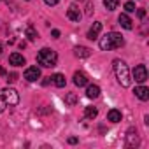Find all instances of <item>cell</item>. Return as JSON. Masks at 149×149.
I'll return each mask as SVG.
<instances>
[{"label": "cell", "instance_id": "cell-3", "mask_svg": "<svg viewBox=\"0 0 149 149\" xmlns=\"http://www.w3.org/2000/svg\"><path fill=\"white\" fill-rule=\"evenodd\" d=\"M112 68H114V74H116V79L121 86L128 88L132 84V79H130V72H128V67L123 60H114L112 61Z\"/></svg>", "mask_w": 149, "mask_h": 149}, {"label": "cell", "instance_id": "cell-13", "mask_svg": "<svg viewBox=\"0 0 149 149\" xmlns=\"http://www.w3.org/2000/svg\"><path fill=\"white\" fill-rule=\"evenodd\" d=\"M135 97H137L139 100L146 102V100H149V90H147L146 86H137V88H135Z\"/></svg>", "mask_w": 149, "mask_h": 149}, {"label": "cell", "instance_id": "cell-1", "mask_svg": "<svg viewBox=\"0 0 149 149\" xmlns=\"http://www.w3.org/2000/svg\"><path fill=\"white\" fill-rule=\"evenodd\" d=\"M19 104V95L13 88L0 90V112H4L7 107H14Z\"/></svg>", "mask_w": 149, "mask_h": 149}, {"label": "cell", "instance_id": "cell-17", "mask_svg": "<svg viewBox=\"0 0 149 149\" xmlns=\"http://www.w3.org/2000/svg\"><path fill=\"white\" fill-rule=\"evenodd\" d=\"M53 83H54V86H58V88H63L65 86V76H63V74H54V76L53 77H49Z\"/></svg>", "mask_w": 149, "mask_h": 149}, {"label": "cell", "instance_id": "cell-20", "mask_svg": "<svg viewBox=\"0 0 149 149\" xmlns=\"http://www.w3.org/2000/svg\"><path fill=\"white\" fill-rule=\"evenodd\" d=\"M25 33H26V37H28V40H35V39H37V30H35L33 26H28Z\"/></svg>", "mask_w": 149, "mask_h": 149}, {"label": "cell", "instance_id": "cell-27", "mask_svg": "<svg viewBox=\"0 0 149 149\" xmlns=\"http://www.w3.org/2000/svg\"><path fill=\"white\" fill-rule=\"evenodd\" d=\"M68 144H77V139H76V137H70V139H68Z\"/></svg>", "mask_w": 149, "mask_h": 149}, {"label": "cell", "instance_id": "cell-2", "mask_svg": "<svg viewBox=\"0 0 149 149\" xmlns=\"http://www.w3.org/2000/svg\"><path fill=\"white\" fill-rule=\"evenodd\" d=\"M125 44V39L121 37V33L118 32H109L100 39V49L102 51H111V49H118Z\"/></svg>", "mask_w": 149, "mask_h": 149}, {"label": "cell", "instance_id": "cell-18", "mask_svg": "<svg viewBox=\"0 0 149 149\" xmlns=\"http://www.w3.org/2000/svg\"><path fill=\"white\" fill-rule=\"evenodd\" d=\"M97 114H98L97 107H86V111H84V118H86V119H95Z\"/></svg>", "mask_w": 149, "mask_h": 149}, {"label": "cell", "instance_id": "cell-22", "mask_svg": "<svg viewBox=\"0 0 149 149\" xmlns=\"http://www.w3.org/2000/svg\"><path fill=\"white\" fill-rule=\"evenodd\" d=\"M135 9H137V7H135L133 2H126V4H125V11H126V13H135Z\"/></svg>", "mask_w": 149, "mask_h": 149}, {"label": "cell", "instance_id": "cell-29", "mask_svg": "<svg viewBox=\"0 0 149 149\" xmlns=\"http://www.w3.org/2000/svg\"><path fill=\"white\" fill-rule=\"evenodd\" d=\"M0 54H2V46H0Z\"/></svg>", "mask_w": 149, "mask_h": 149}, {"label": "cell", "instance_id": "cell-26", "mask_svg": "<svg viewBox=\"0 0 149 149\" xmlns=\"http://www.w3.org/2000/svg\"><path fill=\"white\" fill-rule=\"evenodd\" d=\"M51 35H53L54 39H58V37H60V30H53V32H51Z\"/></svg>", "mask_w": 149, "mask_h": 149}, {"label": "cell", "instance_id": "cell-19", "mask_svg": "<svg viewBox=\"0 0 149 149\" xmlns=\"http://www.w3.org/2000/svg\"><path fill=\"white\" fill-rule=\"evenodd\" d=\"M118 4H119V0H104V6L107 11H114L118 7Z\"/></svg>", "mask_w": 149, "mask_h": 149}, {"label": "cell", "instance_id": "cell-9", "mask_svg": "<svg viewBox=\"0 0 149 149\" xmlns=\"http://www.w3.org/2000/svg\"><path fill=\"white\" fill-rule=\"evenodd\" d=\"M100 30H102V23H100V21H95V23H93V26L88 30V39H90V40H97V39H98V33H100Z\"/></svg>", "mask_w": 149, "mask_h": 149}, {"label": "cell", "instance_id": "cell-10", "mask_svg": "<svg viewBox=\"0 0 149 149\" xmlns=\"http://www.w3.org/2000/svg\"><path fill=\"white\" fill-rule=\"evenodd\" d=\"M74 84H76V86H86L88 84V76H86V74L84 72H76V74H74Z\"/></svg>", "mask_w": 149, "mask_h": 149}, {"label": "cell", "instance_id": "cell-28", "mask_svg": "<svg viewBox=\"0 0 149 149\" xmlns=\"http://www.w3.org/2000/svg\"><path fill=\"white\" fill-rule=\"evenodd\" d=\"M0 76H6V70H4L2 67H0Z\"/></svg>", "mask_w": 149, "mask_h": 149}, {"label": "cell", "instance_id": "cell-8", "mask_svg": "<svg viewBox=\"0 0 149 149\" xmlns=\"http://www.w3.org/2000/svg\"><path fill=\"white\" fill-rule=\"evenodd\" d=\"M67 18L72 19V21H79V19H81V11H79V7H77L76 4H72V6L68 7V11H67Z\"/></svg>", "mask_w": 149, "mask_h": 149}, {"label": "cell", "instance_id": "cell-21", "mask_svg": "<svg viewBox=\"0 0 149 149\" xmlns=\"http://www.w3.org/2000/svg\"><path fill=\"white\" fill-rule=\"evenodd\" d=\"M76 102H77V97L74 95V93H68V95L65 97V104H67V105H74Z\"/></svg>", "mask_w": 149, "mask_h": 149}, {"label": "cell", "instance_id": "cell-7", "mask_svg": "<svg viewBox=\"0 0 149 149\" xmlns=\"http://www.w3.org/2000/svg\"><path fill=\"white\" fill-rule=\"evenodd\" d=\"M25 79L30 81V83L40 79V70H39V67H28V68L25 70Z\"/></svg>", "mask_w": 149, "mask_h": 149}, {"label": "cell", "instance_id": "cell-11", "mask_svg": "<svg viewBox=\"0 0 149 149\" xmlns=\"http://www.w3.org/2000/svg\"><path fill=\"white\" fill-rule=\"evenodd\" d=\"M118 21H119V25H121L123 28H126V30H132V28H133V21H132V19L128 18V14H125V13L119 14Z\"/></svg>", "mask_w": 149, "mask_h": 149}, {"label": "cell", "instance_id": "cell-23", "mask_svg": "<svg viewBox=\"0 0 149 149\" xmlns=\"http://www.w3.org/2000/svg\"><path fill=\"white\" fill-rule=\"evenodd\" d=\"M16 79H18V74L13 72V74H7V79H6V81H7V83H14Z\"/></svg>", "mask_w": 149, "mask_h": 149}, {"label": "cell", "instance_id": "cell-14", "mask_svg": "<svg viewBox=\"0 0 149 149\" xmlns=\"http://www.w3.org/2000/svg\"><path fill=\"white\" fill-rule=\"evenodd\" d=\"M74 54H76L77 58H88V56H91V49L86 47V46H77L76 49H74Z\"/></svg>", "mask_w": 149, "mask_h": 149}, {"label": "cell", "instance_id": "cell-16", "mask_svg": "<svg viewBox=\"0 0 149 149\" xmlns=\"http://www.w3.org/2000/svg\"><path fill=\"white\" fill-rule=\"evenodd\" d=\"M98 95H100V88L97 84H90L88 90H86V97L88 98H97Z\"/></svg>", "mask_w": 149, "mask_h": 149}, {"label": "cell", "instance_id": "cell-24", "mask_svg": "<svg viewBox=\"0 0 149 149\" xmlns=\"http://www.w3.org/2000/svg\"><path fill=\"white\" fill-rule=\"evenodd\" d=\"M44 2H46L47 6H56V4L60 2V0H44Z\"/></svg>", "mask_w": 149, "mask_h": 149}, {"label": "cell", "instance_id": "cell-12", "mask_svg": "<svg viewBox=\"0 0 149 149\" xmlns=\"http://www.w3.org/2000/svg\"><path fill=\"white\" fill-rule=\"evenodd\" d=\"M9 63L14 65V67H21V65H25V56L19 54V53H13L9 56Z\"/></svg>", "mask_w": 149, "mask_h": 149}, {"label": "cell", "instance_id": "cell-6", "mask_svg": "<svg viewBox=\"0 0 149 149\" xmlns=\"http://www.w3.org/2000/svg\"><path fill=\"white\" fill-rule=\"evenodd\" d=\"M139 144H140V139H139L137 130H135V128H130V130L126 132V146H128V147H137Z\"/></svg>", "mask_w": 149, "mask_h": 149}, {"label": "cell", "instance_id": "cell-4", "mask_svg": "<svg viewBox=\"0 0 149 149\" xmlns=\"http://www.w3.org/2000/svg\"><path fill=\"white\" fill-rule=\"evenodd\" d=\"M37 61H39V65H42V67H46V68H51V67L56 65L58 54H56V51H53V49H49V47H42V49L39 51V54H37Z\"/></svg>", "mask_w": 149, "mask_h": 149}, {"label": "cell", "instance_id": "cell-15", "mask_svg": "<svg viewBox=\"0 0 149 149\" xmlns=\"http://www.w3.org/2000/svg\"><path fill=\"white\" fill-rule=\"evenodd\" d=\"M121 118H123V114H121V111H118V109H111V111L107 112V121H111V123H119Z\"/></svg>", "mask_w": 149, "mask_h": 149}, {"label": "cell", "instance_id": "cell-5", "mask_svg": "<svg viewBox=\"0 0 149 149\" xmlns=\"http://www.w3.org/2000/svg\"><path fill=\"white\" fill-rule=\"evenodd\" d=\"M133 79L137 83H146L147 81V70H146V65H137L133 68Z\"/></svg>", "mask_w": 149, "mask_h": 149}, {"label": "cell", "instance_id": "cell-25", "mask_svg": "<svg viewBox=\"0 0 149 149\" xmlns=\"http://www.w3.org/2000/svg\"><path fill=\"white\" fill-rule=\"evenodd\" d=\"M137 14H139V18L142 19V18L146 16V11H144V9H139V11H137Z\"/></svg>", "mask_w": 149, "mask_h": 149}]
</instances>
